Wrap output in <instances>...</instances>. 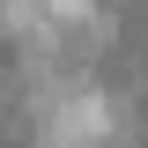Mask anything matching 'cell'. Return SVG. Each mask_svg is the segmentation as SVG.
<instances>
[{
    "label": "cell",
    "mask_w": 148,
    "mask_h": 148,
    "mask_svg": "<svg viewBox=\"0 0 148 148\" xmlns=\"http://www.w3.org/2000/svg\"><path fill=\"white\" fill-rule=\"evenodd\" d=\"M104 133H111V111H104V96H59L52 111H45V141L52 148H104Z\"/></svg>",
    "instance_id": "1"
}]
</instances>
